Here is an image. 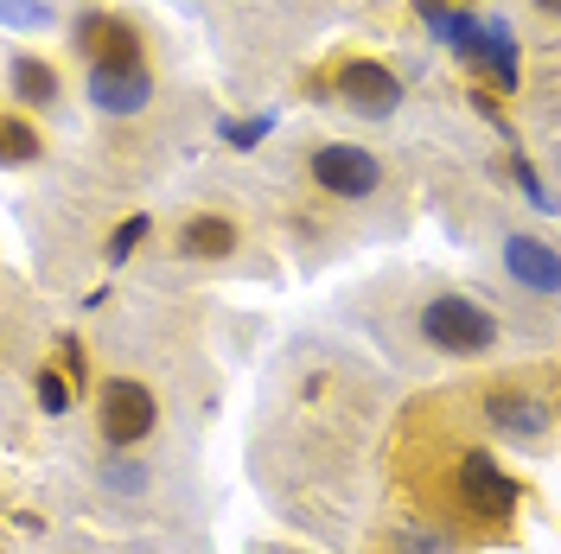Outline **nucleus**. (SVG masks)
<instances>
[{"label":"nucleus","instance_id":"nucleus-8","mask_svg":"<svg viewBox=\"0 0 561 554\" xmlns=\"http://www.w3.org/2000/svg\"><path fill=\"white\" fill-rule=\"evenodd\" d=\"M504 268L524 280L529 293H542V300L561 293V262H556V249L542 243V236H511V243H504Z\"/></svg>","mask_w":561,"mask_h":554},{"label":"nucleus","instance_id":"nucleus-11","mask_svg":"<svg viewBox=\"0 0 561 554\" xmlns=\"http://www.w3.org/2000/svg\"><path fill=\"white\" fill-rule=\"evenodd\" d=\"M179 249H185L192 262H217V255H230V249H237V223L205 210V217H192V223L179 230Z\"/></svg>","mask_w":561,"mask_h":554},{"label":"nucleus","instance_id":"nucleus-12","mask_svg":"<svg viewBox=\"0 0 561 554\" xmlns=\"http://www.w3.org/2000/svg\"><path fill=\"white\" fill-rule=\"evenodd\" d=\"M38 153H45V140H38L33 122L0 108V166H33Z\"/></svg>","mask_w":561,"mask_h":554},{"label":"nucleus","instance_id":"nucleus-4","mask_svg":"<svg viewBox=\"0 0 561 554\" xmlns=\"http://www.w3.org/2000/svg\"><path fill=\"white\" fill-rule=\"evenodd\" d=\"M313 185H325L332 198H370V192L383 185V166H377V153L332 140V147L313 153Z\"/></svg>","mask_w":561,"mask_h":554},{"label":"nucleus","instance_id":"nucleus-18","mask_svg":"<svg viewBox=\"0 0 561 554\" xmlns=\"http://www.w3.org/2000/svg\"><path fill=\"white\" fill-rule=\"evenodd\" d=\"M402 549H409V554H454V542H447V535H427V529H415V535H402Z\"/></svg>","mask_w":561,"mask_h":554},{"label":"nucleus","instance_id":"nucleus-9","mask_svg":"<svg viewBox=\"0 0 561 554\" xmlns=\"http://www.w3.org/2000/svg\"><path fill=\"white\" fill-rule=\"evenodd\" d=\"M485 415H491V427H504V434H517V440H542V434H549V408H542L536 395H524V389H491Z\"/></svg>","mask_w":561,"mask_h":554},{"label":"nucleus","instance_id":"nucleus-2","mask_svg":"<svg viewBox=\"0 0 561 554\" xmlns=\"http://www.w3.org/2000/svg\"><path fill=\"white\" fill-rule=\"evenodd\" d=\"M454 490L459 504H466V517H485V522H504L517 517V504H524V485L491 459L485 447H466L454 465Z\"/></svg>","mask_w":561,"mask_h":554},{"label":"nucleus","instance_id":"nucleus-10","mask_svg":"<svg viewBox=\"0 0 561 554\" xmlns=\"http://www.w3.org/2000/svg\"><path fill=\"white\" fill-rule=\"evenodd\" d=\"M7 90H13L26 108H45V103H58V96H65L58 65H45V58H33V51H20V58L7 65Z\"/></svg>","mask_w":561,"mask_h":554},{"label":"nucleus","instance_id":"nucleus-19","mask_svg":"<svg viewBox=\"0 0 561 554\" xmlns=\"http://www.w3.org/2000/svg\"><path fill=\"white\" fill-rule=\"evenodd\" d=\"M536 7H542V13H556V7H561V0H536Z\"/></svg>","mask_w":561,"mask_h":554},{"label":"nucleus","instance_id":"nucleus-5","mask_svg":"<svg viewBox=\"0 0 561 554\" xmlns=\"http://www.w3.org/2000/svg\"><path fill=\"white\" fill-rule=\"evenodd\" d=\"M70 38H77V51H83L90 65H140V33L122 20V13L90 7V13L70 26Z\"/></svg>","mask_w":561,"mask_h":554},{"label":"nucleus","instance_id":"nucleus-14","mask_svg":"<svg viewBox=\"0 0 561 554\" xmlns=\"http://www.w3.org/2000/svg\"><path fill=\"white\" fill-rule=\"evenodd\" d=\"M38 408H45V415H65V408H70V382L58 377V370H45V377H38Z\"/></svg>","mask_w":561,"mask_h":554},{"label":"nucleus","instance_id":"nucleus-17","mask_svg":"<svg viewBox=\"0 0 561 554\" xmlns=\"http://www.w3.org/2000/svg\"><path fill=\"white\" fill-rule=\"evenodd\" d=\"M262 135H268V115H249V122H224V140H230V147H255Z\"/></svg>","mask_w":561,"mask_h":554},{"label":"nucleus","instance_id":"nucleus-15","mask_svg":"<svg viewBox=\"0 0 561 554\" xmlns=\"http://www.w3.org/2000/svg\"><path fill=\"white\" fill-rule=\"evenodd\" d=\"M0 20L7 26H45L51 13H45V0H0Z\"/></svg>","mask_w":561,"mask_h":554},{"label":"nucleus","instance_id":"nucleus-13","mask_svg":"<svg viewBox=\"0 0 561 554\" xmlns=\"http://www.w3.org/2000/svg\"><path fill=\"white\" fill-rule=\"evenodd\" d=\"M147 230H153V217H122V223H115V236H108V262H128V255H135L140 243H147Z\"/></svg>","mask_w":561,"mask_h":554},{"label":"nucleus","instance_id":"nucleus-6","mask_svg":"<svg viewBox=\"0 0 561 554\" xmlns=\"http://www.w3.org/2000/svg\"><path fill=\"white\" fill-rule=\"evenodd\" d=\"M339 96H345L357 115H396V103H402V77L389 65H377V58H351V65H339Z\"/></svg>","mask_w":561,"mask_h":554},{"label":"nucleus","instance_id":"nucleus-16","mask_svg":"<svg viewBox=\"0 0 561 554\" xmlns=\"http://www.w3.org/2000/svg\"><path fill=\"white\" fill-rule=\"evenodd\" d=\"M511 173H517V185H524V192H529V205H536V210H549V205H556V198H549V185H542V178H536V166H529L524 153H517V160H511Z\"/></svg>","mask_w":561,"mask_h":554},{"label":"nucleus","instance_id":"nucleus-1","mask_svg":"<svg viewBox=\"0 0 561 554\" xmlns=\"http://www.w3.org/2000/svg\"><path fill=\"white\" fill-rule=\"evenodd\" d=\"M421 338L434 350H447V357H479V350L497 345V319L466 293H440V300L421 307Z\"/></svg>","mask_w":561,"mask_h":554},{"label":"nucleus","instance_id":"nucleus-3","mask_svg":"<svg viewBox=\"0 0 561 554\" xmlns=\"http://www.w3.org/2000/svg\"><path fill=\"white\" fill-rule=\"evenodd\" d=\"M153 420H160V402H153V389H147V382H135V377L103 382L96 427H103L108 447H140V440L153 434Z\"/></svg>","mask_w":561,"mask_h":554},{"label":"nucleus","instance_id":"nucleus-7","mask_svg":"<svg viewBox=\"0 0 561 554\" xmlns=\"http://www.w3.org/2000/svg\"><path fill=\"white\" fill-rule=\"evenodd\" d=\"M90 96L108 115H140L153 103V77L147 65H90Z\"/></svg>","mask_w":561,"mask_h":554}]
</instances>
